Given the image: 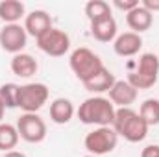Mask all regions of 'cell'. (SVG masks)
I'll return each mask as SVG.
<instances>
[{
	"instance_id": "15",
	"label": "cell",
	"mask_w": 159,
	"mask_h": 157,
	"mask_svg": "<svg viewBox=\"0 0 159 157\" xmlns=\"http://www.w3.org/2000/svg\"><path fill=\"white\" fill-rule=\"evenodd\" d=\"M9 67H11V72H13L15 76H19V78H32V76L37 72V69H39L37 59H35L32 54H26V52L15 54V56L11 57Z\"/></svg>"
},
{
	"instance_id": "5",
	"label": "cell",
	"mask_w": 159,
	"mask_h": 157,
	"mask_svg": "<svg viewBox=\"0 0 159 157\" xmlns=\"http://www.w3.org/2000/svg\"><path fill=\"white\" fill-rule=\"evenodd\" d=\"M119 144V135L111 126H102V128H94L93 131H89L85 135L83 146L91 155H106L111 154Z\"/></svg>"
},
{
	"instance_id": "7",
	"label": "cell",
	"mask_w": 159,
	"mask_h": 157,
	"mask_svg": "<svg viewBox=\"0 0 159 157\" xmlns=\"http://www.w3.org/2000/svg\"><path fill=\"white\" fill-rule=\"evenodd\" d=\"M17 131L19 137L30 144H39L46 139V122L37 113H22L17 118Z\"/></svg>"
},
{
	"instance_id": "25",
	"label": "cell",
	"mask_w": 159,
	"mask_h": 157,
	"mask_svg": "<svg viewBox=\"0 0 159 157\" xmlns=\"http://www.w3.org/2000/svg\"><path fill=\"white\" fill-rule=\"evenodd\" d=\"M141 6H143L144 9H148L152 15H154L156 11H159V0H143Z\"/></svg>"
},
{
	"instance_id": "24",
	"label": "cell",
	"mask_w": 159,
	"mask_h": 157,
	"mask_svg": "<svg viewBox=\"0 0 159 157\" xmlns=\"http://www.w3.org/2000/svg\"><path fill=\"white\" fill-rule=\"evenodd\" d=\"M141 157H159V144H148L143 148Z\"/></svg>"
},
{
	"instance_id": "29",
	"label": "cell",
	"mask_w": 159,
	"mask_h": 157,
	"mask_svg": "<svg viewBox=\"0 0 159 157\" xmlns=\"http://www.w3.org/2000/svg\"><path fill=\"white\" fill-rule=\"evenodd\" d=\"M0 157H2V154H0Z\"/></svg>"
},
{
	"instance_id": "1",
	"label": "cell",
	"mask_w": 159,
	"mask_h": 157,
	"mask_svg": "<svg viewBox=\"0 0 159 157\" xmlns=\"http://www.w3.org/2000/svg\"><path fill=\"white\" fill-rule=\"evenodd\" d=\"M115 111H117V107L111 104L109 98L91 96L80 104V107L76 109V115H78L80 122H83L87 126L102 128V126H113Z\"/></svg>"
},
{
	"instance_id": "28",
	"label": "cell",
	"mask_w": 159,
	"mask_h": 157,
	"mask_svg": "<svg viewBox=\"0 0 159 157\" xmlns=\"http://www.w3.org/2000/svg\"><path fill=\"white\" fill-rule=\"evenodd\" d=\"M83 157H96V155H91V154H89V155H83Z\"/></svg>"
},
{
	"instance_id": "27",
	"label": "cell",
	"mask_w": 159,
	"mask_h": 157,
	"mask_svg": "<svg viewBox=\"0 0 159 157\" xmlns=\"http://www.w3.org/2000/svg\"><path fill=\"white\" fill-rule=\"evenodd\" d=\"M4 113H6V105H4L2 100H0V122H2V118H4Z\"/></svg>"
},
{
	"instance_id": "4",
	"label": "cell",
	"mask_w": 159,
	"mask_h": 157,
	"mask_svg": "<svg viewBox=\"0 0 159 157\" xmlns=\"http://www.w3.org/2000/svg\"><path fill=\"white\" fill-rule=\"evenodd\" d=\"M69 65H70V70L74 72V76L81 83H85L87 79L93 78L98 70L104 69L102 59L91 48H85V46H80L76 50H72V54L69 57Z\"/></svg>"
},
{
	"instance_id": "6",
	"label": "cell",
	"mask_w": 159,
	"mask_h": 157,
	"mask_svg": "<svg viewBox=\"0 0 159 157\" xmlns=\"http://www.w3.org/2000/svg\"><path fill=\"white\" fill-rule=\"evenodd\" d=\"M50 91L44 83H24L19 87V107L24 113H37L48 102Z\"/></svg>"
},
{
	"instance_id": "23",
	"label": "cell",
	"mask_w": 159,
	"mask_h": 157,
	"mask_svg": "<svg viewBox=\"0 0 159 157\" xmlns=\"http://www.w3.org/2000/svg\"><path fill=\"white\" fill-rule=\"evenodd\" d=\"M137 6H139L137 0H115V2H113V7H117L120 11H124V13H129V11L135 9Z\"/></svg>"
},
{
	"instance_id": "18",
	"label": "cell",
	"mask_w": 159,
	"mask_h": 157,
	"mask_svg": "<svg viewBox=\"0 0 159 157\" xmlns=\"http://www.w3.org/2000/svg\"><path fill=\"white\" fill-rule=\"evenodd\" d=\"M26 17V6L19 0H4L0 2V20L4 24H19L20 19Z\"/></svg>"
},
{
	"instance_id": "9",
	"label": "cell",
	"mask_w": 159,
	"mask_h": 157,
	"mask_svg": "<svg viewBox=\"0 0 159 157\" xmlns=\"http://www.w3.org/2000/svg\"><path fill=\"white\" fill-rule=\"evenodd\" d=\"M28 43V34L24 30V26L19 24H4V28L0 30V46L2 50L9 52V54H20L24 50Z\"/></svg>"
},
{
	"instance_id": "12",
	"label": "cell",
	"mask_w": 159,
	"mask_h": 157,
	"mask_svg": "<svg viewBox=\"0 0 159 157\" xmlns=\"http://www.w3.org/2000/svg\"><path fill=\"white\" fill-rule=\"evenodd\" d=\"M141 48H143V37L133 32L119 34L117 39L113 41V50L120 57H133L141 52Z\"/></svg>"
},
{
	"instance_id": "17",
	"label": "cell",
	"mask_w": 159,
	"mask_h": 157,
	"mask_svg": "<svg viewBox=\"0 0 159 157\" xmlns=\"http://www.w3.org/2000/svg\"><path fill=\"white\" fill-rule=\"evenodd\" d=\"M115 81H117V78L113 76V72L104 67L102 70H98L91 79H87V81L83 83V87H85L89 92H94V94L100 96L102 92H109V89L115 85Z\"/></svg>"
},
{
	"instance_id": "2",
	"label": "cell",
	"mask_w": 159,
	"mask_h": 157,
	"mask_svg": "<svg viewBox=\"0 0 159 157\" xmlns=\"http://www.w3.org/2000/svg\"><path fill=\"white\" fill-rule=\"evenodd\" d=\"M111 128L128 142H141L148 135V124L131 107H117Z\"/></svg>"
},
{
	"instance_id": "22",
	"label": "cell",
	"mask_w": 159,
	"mask_h": 157,
	"mask_svg": "<svg viewBox=\"0 0 159 157\" xmlns=\"http://www.w3.org/2000/svg\"><path fill=\"white\" fill-rule=\"evenodd\" d=\"M19 87L17 83H2L0 85V100L6 105V109H15L19 107Z\"/></svg>"
},
{
	"instance_id": "11",
	"label": "cell",
	"mask_w": 159,
	"mask_h": 157,
	"mask_svg": "<svg viewBox=\"0 0 159 157\" xmlns=\"http://www.w3.org/2000/svg\"><path fill=\"white\" fill-rule=\"evenodd\" d=\"M137 96H139V91L128 79H117L115 85L109 89V100L115 107H131Z\"/></svg>"
},
{
	"instance_id": "16",
	"label": "cell",
	"mask_w": 159,
	"mask_h": 157,
	"mask_svg": "<svg viewBox=\"0 0 159 157\" xmlns=\"http://www.w3.org/2000/svg\"><path fill=\"white\" fill-rule=\"evenodd\" d=\"M76 115V109H74V104L69 100V98H56L52 100L50 104V120L54 124H69Z\"/></svg>"
},
{
	"instance_id": "30",
	"label": "cell",
	"mask_w": 159,
	"mask_h": 157,
	"mask_svg": "<svg viewBox=\"0 0 159 157\" xmlns=\"http://www.w3.org/2000/svg\"><path fill=\"white\" fill-rule=\"evenodd\" d=\"M157 57H159V54H157Z\"/></svg>"
},
{
	"instance_id": "19",
	"label": "cell",
	"mask_w": 159,
	"mask_h": 157,
	"mask_svg": "<svg viewBox=\"0 0 159 157\" xmlns=\"http://www.w3.org/2000/svg\"><path fill=\"white\" fill-rule=\"evenodd\" d=\"M19 131L17 126L7 124V122H0V152H11L17 148L19 144Z\"/></svg>"
},
{
	"instance_id": "14",
	"label": "cell",
	"mask_w": 159,
	"mask_h": 157,
	"mask_svg": "<svg viewBox=\"0 0 159 157\" xmlns=\"http://www.w3.org/2000/svg\"><path fill=\"white\" fill-rule=\"evenodd\" d=\"M126 22H128V26H129V30L133 34H139L141 35L143 32H148L152 28L154 15L139 4L135 9H131L129 13H126Z\"/></svg>"
},
{
	"instance_id": "8",
	"label": "cell",
	"mask_w": 159,
	"mask_h": 157,
	"mask_svg": "<svg viewBox=\"0 0 159 157\" xmlns=\"http://www.w3.org/2000/svg\"><path fill=\"white\" fill-rule=\"evenodd\" d=\"M37 41V48L41 52H44L50 57H61L70 50V37L67 32L59 30V28H52L48 30L44 35H41Z\"/></svg>"
},
{
	"instance_id": "13",
	"label": "cell",
	"mask_w": 159,
	"mask_h": 157,
	"mask_svg": "<svg viewBox=\"0 0 159 157\" xmlns=\"http://www.w3.org/2000/svg\"><path fill=\"white\" fill-rule=\"evenodd\" d=\"M91 35L98 43H113L119 35V26L113 15L91 22Z\"/></svg>"
},
{
	"instance_id": "10",
	"label": "cell",
	"mask_w": 159,
	"mask_h": 157,
	"mask_svg": "<svg viewBox=\"0 0 159 157\" xmlns=\"http://www.w3.org/2000/svg\"><path fill=\"white\" fill-rule=\"evenodd\" d=\"M24 30L28 35L39 39L41 35H44L48 30H52V17L44 11V9H34L24 17Z\"/></svg>"
},
{
	"instance_id": "21",
	"label": "cell",
	"mask_w": 159,
	"mask_h": 157,
	"mask_svg": "<svg viewBox=\"0 0 159 157\" xmlns=\"http://www.w3.org/2000/svg\"><path fill=\"white\" fill-rule=\"evenodd\" d=\"M139 115L141 118L150 126H157L159 124V100L157 98H148L141 104L139 107Z\"/></svg>"
},
{
	"instance_id": "3",
	"label": "cell",
	"mask_w": 159,
	"mask_h": 157,
	"mask_svg": "<svg viewBox=\"0 0 159 157\" xmlns=\"http://www.w3.org/2000/svg\"><path fill=\"white\" fill-rule=\"evenodd\" d=\"M157 78H159V57L152 52L141 54V57L137 61V69L128 74V81L137 91L152 89L157 83Z\"/></svg>"
},
{
	"instance_id": "20",
	"label": "cell",
	"mask_w": 159,
	"mask_h": 157,
	"mask_svg": "<svg viewBox=\"0 0 159 157\" xmlns=\"http://www.w3.org/2000/svg\"><path fill=\"white\" fill-rule=\"evenodd\" d=\"M109 15H111V6L106 0H89L85 4V17L89 19V22H94Z\"/></svg>"
},
{
	"instance_id": "26",
	"label": "cell",
	"mask_w": 159,
	"mask_h": 157,
	"mask_svg": "<svg viewBox=\"0 0 159 157\" xmlns=\"http://www.w3.org/2000/svg\"><path fill=\"white\" fill-rule=\"evenodd\" d=\"M2 157H28L24 152H19V150H11V152H6Z\"/></svg>"
}]
</instances>
